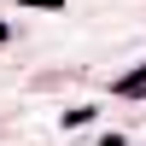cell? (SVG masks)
Listing matches in <instances>:
<instances>
[{"label":"cell","mask_w":146,"mask_h":146,"mask_svg":"<svg viewBox=\"0 0 146 146\" xmlns=\"http://www.w3.org/2000/svg\"><path fill=\"white\" fill-rule=\"evenodd\" d=\"M6 35H12V29H6V23H0V41H6Z\"/></svg>","instance_id":"5"},{"label":"cell","mask_w":146,"mask_h":146,"mask_svg":"<svg viewBox=\"0 0 146 146\" xmlns=\"http://www.w3.org/2000/svg\"><path fill=\"white\" fill-rule=\"evenodd\" d=\"M117 94H146V64L135 70V76H123V82H117Z\"/></svg>","instance_id":"1"},{"label":"cell","mask_w":146,"mask_h":146,"mask_svg":"<svg viewBox=\"0 0 146 146\" xmlns=\"http://www.w3.org/2000/svg\"><path fill=\"white\" fill-rule=\"evenodd\" d=\"M100 146H129V140L123 135H100Z\"/></svg>","instance_id":"4"},{"label":"cell","mask_w":146,"mask_h":146,"mask_svg":"<svg viewBox=\"0 0 146 146\" xmlns=\"http://www.w3.org/2000/svg\"><path fill=\"white\" fill-rule=\"evenodd\" d=\"M82 123H94V105H76V111H64V129H82Z\"/></svg>","instance_id":"2"},{"label":"cell","mask_w":146,"mask_h":146,"mask_svg":"<svg viewBox=\"0 0 146 146\" xmlns=\"http://www.w3.org/2000/svg\"><path fill=\"white\" fill-rule=\"evenodd\" d=\"M18 6H29V12H64V0H18Z\"/></svg>","instance_id":"3"}]
</instances>
